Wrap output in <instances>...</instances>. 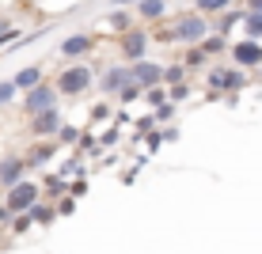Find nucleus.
Wrapping results in <instances>:
<instances>
[{
	"instance_id": "1",
	"label": "nucleus",
	"mask_w": 262,
	"mask_h": 254,
	"mask_svg": "<svg viewBox=\"0 0 262 254\" xmlns=\"http://www.w3.org/2000/svg\"><path fill=\"white\" fill-rule=\"evenodd\" d=\"M209 23H205V15H198V12H190V15H183L175 27H167L164 34H160V42H190V46H202L205 38H209Z\"/></svg>"
},
{
	"instance_id": "2",
	"label": "nucleus",
	"mask_w": 262,
	"mask_h": 254,
	"mask_svg": "<svg viewBox=\"0 0 262 254\" xmlns=\"http://www.w3.org/2000/svg\"><path fill=\"white\" fill-rule=\"evenodd\" d=\"M92 84H95V68H88V65H69L65 72H57V95L76 99V95H84Z\"/></svg>"
},
{
	"instance_id": "3",
	"label": "nucleus",
	"mask_w": 262,
	"mask_h": 254,
	"mask_svg": "<svg viewBox=\"0 0 262 254\" xmlns=\"http://www.w3.org/2000/svg\"><path fill=\"white\" fill-rule=\"evenodd\" d=\"M19 106H23L27 118H38V114H46V110H57V84H38L34 91L23 95Z\"/></svg>"
},
{
	"instance_id": "4",
	"label": "nucleus",
	"mask_w": 262,
	"mask_h": 254,
	"mask_svg": "<svg viewBox=\"0 0 262 254\" xmlns=\"http://www.w3.org/2000/svg\"><path fill=\"white\" fill-rule=\"evenodd\" d=\"M42 201V186H34V182H19L15 190H8V209H12V216H23V213H31L34 205Z\"/></svg>"
},
{
	"instance_id": "5",
	"label": "nucleus",
	"mask_w": 262,
	"mask_h": 254,
	"mask_svg": "<svg viewBox=\"0 0 262 254\" xmlns=\"http://www.w3.org/2000/svg\"><path fill=\"white\" fill-rule=\"evenodd\" d=\"M125 87H133V68L129 65H111L99 76V91L103 95H122Z\"/></svg>"
},
{
	"instance_id": "6",
	"label": "nucleus",
	"mask_w": 262,
	"mask_h": 254,
	"mask_svg": "<svg viewBox=\"0 0 262 254\" xmlns=\"http://www.w3.org/2000/svg\"><path fill=\"white\" fill-rule=\"evenodd\" d=\"M228 57H232V65L243 68V72H247V68H258V65H262V42H251V38L232 42Z\"/></svg>"
},
{
	"instance_id": "7",
	"label": "nucleus",
	"mask_w": 262,
	"mask_h": 254,
	"mask_svg": "<svg viewBox=\"0 0 262 254\" xmlns=\"http://www.w3.org/2000/svg\"><path fill=\"white\" fill-rule=\"evenodd\" d=\"M133 68V84L141 87V91H152V87H164V65H152V61H137Z\"/></svg>"
},
{
	"instance_id": "8",
	"label": "nucleus",
	"mask_w": 262,
	"mask_h": 254,
	"mask_svg": "<svg viewBox=\"0 0 262 254\" xmlns=\"http://www.w3.org/2000/svg\"><path fill=\"white\" fill-rule=\"evenodd\" d=\"M61 129H65V122H61V110H46L38 118H31V133L38 141H57Z\"/></svg>"
},
{
	"instance_id": "9",
	"label": "nucleus",
	"mask_w": 262,
	"mask_h": 254,
	"mask_svg": "<svg viewBox=\"0 0 262 254\" xmlns=\"http://www.w3.org/2000/svg\"><path fill=\"white\" fill-rule=\"evenodd\" d=\"M27 167H31L27 159L4 156V159H0V186H4V190H15L19 182H27Z\"/></svg>"
},
{
	"instance_id": "10",
	"label": "nucleus",
	"mask_w": 262,
	"mask_h": 254,
	"mask_svg": "<svg viewBox=\"0 0 262 254\" xmlns=\"http://www.w3.org/2000/svg\"><path fill=\"white\" fill-rule=\"evenodd\" d=\"M118 46H122L125 57H129V65H137V61H144V53H148V34L133 27L129 34H122V42H118Z\"/></svg>"
},
{
	"instance_id": "11",
	"label": "nucleus",
	"mask_w": 262,
	"mask_h": 254,
	"mask_svg": "<svg viewBox=\"0 0 262 254\" xmlns=\"http://www.w3.org/2000/svg\"><path fill=\"white\" fill-rule=\"evenodd\" d=\"M95 42L88 38V34H69L65 42H61V57H84V53H92Z\"/></svg>"
},
{
	"instance_id": "12",
	"label": "nucleus",
	"mask_w": 262,
	"mask_h": 254,
	"mask_svg": "<svg viewBox=\"0 0 262 254\" xmlns=\"http://www.w3.org/2000/svg\"><path fill=\"white\" fill-rule=\"evenodd\" d=\"M38 84H46V80H42V65H27L23 72H15V87H19V95L34 91Z\"/></svg>"
},
{
	"instance_id": "13",
	"label": "nucleus",
	"mask_w": 262,
	"mask_h": 254,
	"mask_svg": "<svg viewBox=\"0 0 262 254\" xmlns=\"http://www.w3.org/2000/svg\"><path fill=\"white\" fill-rule=\"evenodd\" d=\"M53 152H57V141H38L31 148V156H27V163H31V167H46L53 159Z\"/></svg>"
},
{
	"instance_id": "14",
	"label": "nucleus",
	"mask_w": 262,
	"mask_h": 254,
	"mask_svg": "<svg viewBox=\"0 0 262 254\" xmlns=\"http://www.w3.org/2000/svg\"><path fill=\"white\" fill-rule=\"evenodd\" d=\"M133 23H137V12H111V15H106V27L118 31V34H129Z\"/></svg>"
},
{
	"instance_id": "15",
	"label": "nucleus",
	"mask_w": 262,
	"mask_h": 254,
	"mask_svg": "<svg viewBox=\"0 0 262 254\" xmlns=\"http://www.w3.org/2000/svg\"><path fill=\"white\" fill-rule=\"evenodd\" d=\"M133 8H137L141 19H160V15L167 12V0H141V4H133Z\"/></svg>"
},
{
	"instance_id": "16",
	"label": "nucleus",
	"mask_w": 262,
	"mask_h": 254,
	"mask_svg": "<svg viewBox=\"0 0 262 254\" xmlns=\"http://www.w3.org/2000/svg\"><path fill=\"white\" fill-rule=\"evenodd\" d=\"M243 19H247V8H243V12H224V15H216V34H224V38H228V31H232V27H239Z\"/></svg>"
},
{
	"instance_id": "17",
	"label": "nucleus",
	"mask_w": 262,
	"mask_h": 254,
	"mask_svg": "<svg viewBox=\"0 0 262 254\" xmlns=\"http://www.w3.org/2000/svg\"><path fill=\"white\" fill-rule=\"evenodd\" d=\"M239 87H247V72L243 68H228L224 72V95H239Z\"/></svg>"
},
{
	"instance_id": "18",
	"label": "nucleus",
	"mask_w": 262,
	"mask_h": 254,
	"mask_svg": "<svg viewBox=\"0 0 262 254\" xmlns=\"http://www.w3.org/2000/svg\"><path fill=\"white\" fill-rule=\"evenodd\" d=\"M228 8H232V0H194V12H198V15H209V12L224 15Z\"/></svg>"
},
{
	"instance_id": "19",
	"label": "nucleus",
	"mask_w": 262,
	"mask_h": 254,
	"mask_svg": "<svg viewBox=\"0 0 262 254\" xmlns=\"http://www.w3.org/2000/svg\"><path fill=\"white\" fill-rule=\"evenodd\" d=\"M31 220L46 228V224H53V220H57V209H53V205H46V201H38V205L31 209Z\"/></svg>"
},
{
	"instance_id": "20",
	"label": "nucleus",
	"mask_w": 262,
	"mask_h": 254,
	"mask_svg": "<svg viewBox=\"0 0 262 254\" xmlns=\"http://www.w3.org/2000/svg\"><path fill=\"white\" fill-rule=\"evenodd\" d=\"M243 31H247L251 42H262V12H247V19H243Z\"/></svg>"
},
{
	"instance_id": "21",
	"label": "nucleus",
	"mask_w": 262,
	"mask_h": 254,
	"mask_svg": "<svg viewBox=\"0 0 262 254\" xmlns=\"http://www.w3.org/2000/svg\"><path fill=\"white\" fill-rule=\"evenodd\" d=\"M57 175H61V178H72V175H76V178H84V163H80V152H72V156H69L65 163H61V171H57Z\"/></svg>"
},
{
	"instance_id": "22",
	"label": "nucleus",
	"mask_w": 262,
	"mask_h": 254,
	"mask_svg": "<svg viewBox=\"0 0 262 254\" xmlns=\"http://www.w3.org/2000/svg\"><path fill=\"white\" fill-rule=\"evenodd\" d=\"M202 50L209 53V57H216V53H224V50H232V46H228V38H224V34H209V38L202 42Z\"/></svg>"
},
{
	"instance_id": "23",
	"label": "nucleus",
	"mask_w": 262,
	"mask_h": 254,
	"mask_svg": "<svg viewBox=\"0 0 262 254\" xmlns=\"http://www.w3.org/2000/svg\"><path fill=\"white\" fill-rule=\"evenodd\" d=\"M179 84H186V65H167V72H164V87H179Z\"/></svg>"
},
{
	"instance_id": "24",
	"label": "nucleus",
	"mask_w": 262,
	"mask_h": 254,
	"mask_svg": "<svg viewBox=\"0 0 262 254\" xmlns=\"http://www.w3.org/2000/svg\"><path fill=\"white\" fill-rule=\"evenodd\" d=\"M205 61H209V53H205L202 46H190V50H186V61H183V65H186V68H202Z\"/></svg>"
},
{
	"instance_id": "25",
	"label": "nucleus",
	"mask_w": 262,
	"mask_h": 254,
	"mask_svg": "<svg viewBox=\"0 0 262 254\" xmlns=\"http://www.w3.org/2000/svg\"><path fill=\"white\" fill-rule=\"evenodd\" d=\"M42 190H46V197H61V194H65V178H61V175H46Z\"/></svg>"
},
{
	"instance_id": "26",
	"label": "nucleus",
	"mask_w": 262,
	"mask_h": 254,
	"mask_svg": "<svg viewBox=\"0 0 262 254\" xmlns=\"http://www.w3.org/2000/svg\"><path fill=\"white\" fill-rule=\"evenodd\" d=\"M15 95H19V87H15V80H0V106L15 103Z\"/></svg>"
},
{
	"instance_id": "27",
	"label": "nucleus",
	"mask_w": 262,
	"mask_h": 254,
	"mask_svg": "<svg viewBox=\"0 0 262 254\" xmlns=\"http://www.w3.org/2000/svg\"><path fill=\"white\" fill-rule=\"evenodd\" d=\"M224 72H228V68H209V76H205L209 91H224Z\"/></svg>"
},
{
	"instance_id": "28",
	"label": "nucleus",
	"mask_w": 262,
	"mask_h": 254,
	"mask_svg": "<svg viewBox=\"0 0 262 254\" xmlns=\"http://www.w3.org/2000/svg\"><path fill=\"white\" fill-rule=\"evenodd\" d=\"M31 224H34V220H31V213H23V216H15V220L8 224V228H12L15 235H23V232H31Z\"/></svg>"
},
{
	"instance_id": "29",
	"label": "nucleus",
	"mask_w": 262,
	"mask_h": 254,
	"mask_svg": "<svg viewBox=\"0 0 262 254\" xmlns=\"http://www.w3.org/2000/svg\"><path fill=\"white\" fill-rule=\"evenodd\" d=\"M80 137H84V133H80L76 125H65V129H61V137H57V144H72V141L80 144Z\"/></svg>"
},
{
	"instance_id": "30",
	"label": "nucleus",
	"mask_w": 262,
	"mask_h": 254,
	"mask_svg": "<svg viewBox=\"0 0 262 254\" xmlns=\"http://www.w3.org/2000/svg\"><path fill=\"white\" fill-rule=\"evenodd\" d=\"M144 144H148V152H156L160 144H167L164 141V129H156V133H148V137H144Z\"/></svg>"
},
{
	"instance_id": "31",
	"label": "nucleus",
	"mask_w": 262,
	"mask_h": 254,
	"mask_svg": "<svg viewBox=\"0 0 262 254\" xmlns=\"http://www.w3.org/2000/svg\"><path fill=\"white\" fill-rule=\"evenodd\" d=\"M118 99H122V103H137V99H144V91H141L137 84H133V87H125V91H122Z\"/></svg>"
},
{
	"instance_id": "32",
	"label": "nucleus",
	"mask_w": 262,
	"mask_h": 254,
	"mask_svg": "<svg viewBox=\"0 0 262 254\" xmlns=\"http://www.w3.org/2000/svg\"><path fill=\"white\" fill-rule=\"evenodd\" d=\"M152 118H156V122H171V118H175V103H164Z\"/></svg>"
},
{
	"instance_id": "33",
	"label": "nucleus",
	"mask_w": 262,
	"mask_h": 254,
	"mask_svg": "<svg viewBox=\"0 0 262 254\" xmlns=\"http://www.w3.org/2000/svg\"><path fill=\"white\" fill-rule=\"evenodd\" d=\"M167 95H171V103H183V99L190 95V87H186V84H179V87H167Z\"/></svg>"
},
{
	"instance_id": "34",
	"label": "nucleus",
	"mask_w": 262,
	"mask_h": 254,
	"mask_svg": "<svg viewBox=\"0 0 262 254\" xmlns=\"http://www.w3.org/2000/svg\"><path fill=\"white\" fill-rule=\"evenodd\" d=\"M72 209H76V197H61L57 201V216H69Z\"/></svg>"
},
{
	"instance_id": "35",
	"label": "nucleus",
	"mask_w": 262,
	"mask_h": 254,
	"mask_svg": "<svg viewBox=\"0 0 262 254\" xmlns=\"http://www.w3.org/2000/svg\"><path fill=\"white\" fill-rule=\"evenodd\" d=\"M99 144H103V148H114V144H118V129H106L103 137H99Z\"/></svg>"
},
{
	"instance_id": "36",
	"label": "nucleus",
	"mask_w": 262,
	"mask_h": 254,
	"mask_svg": "<svg viewBox=\"0 0 262 254\" xmlns=\"http://www.w3.org/2000/svg\"><path fill=\"white\" fill-rule=\"evenodd\" d=\"M80 194H88V178H76V182L69 186V197H80Z\"/></svg>"
},
{
	"instance_id": "37",
	"label": "nucleus",
	"mask_w": 262,
	"mask_h": 254,
	"mask_svg": "<svg viewBox=\"0 0 262 254\" xmlns=\"http://www.w3.org/2000/svg\"><path fill=\"white\" fill-rule=\"evenodd\" d=\"M95 148V137L92 133H84V137H80V152H92Z\"/></svg>"
},
{
	"instance_id": "38",
	"label": "nucleus",
	"mask_w": 262,
	"mask_h": 254,
	"mask_svg": "<svg viewBox=\"0 0 262 254\" xmlns=\"http://www.w3.org/2000/svg\"><path fill=\"white\" fill-rule=\"evenodd\" d=\"M164 141H179V129H175V125H164Z\"/></svg>"
},
{
	"instance_id": "39",
	"label": "nucleus",
	"mask_w": 262,
	"mask_h": 254,
	"mask_svg": "<svg viewBox=\"0 0 262 254\" xmlns=\"http://www.w3.org/2000/svg\"><path fill=\"white\" fill-rule=\"evenodd\" d=\"M8 31H12V23H8V15H0V38H4Z\"/></svg>"
},
{
	"instance_id": "40",
	"label": "nucleus",
	"mask_w": 262,
	"mask_h": 254,
	"mask_svg": "<svg viewBox=\"0 0 262 254\" xmlns=\"http://www.w3.org/2000/svg\"><path fill=\"white\" fill-rule=\"evenodd\" d=\"M247 12H262V0H247Z\"/></svg>"
},
{
	"instance_id": "41",
	"label": "nucleus",
	"mask_w": 262,
	"mask_h": 254,
	"mask_svg": "<svg viewBox=\"0 0 262 254\" xmlns=\"http://www.w3.org/2000/svg\"><path fill=\"white\" fill-rule=\"evenodd\" d=\"M122 4H141V0H122Z\"/></svg>"
}]
</instances>
